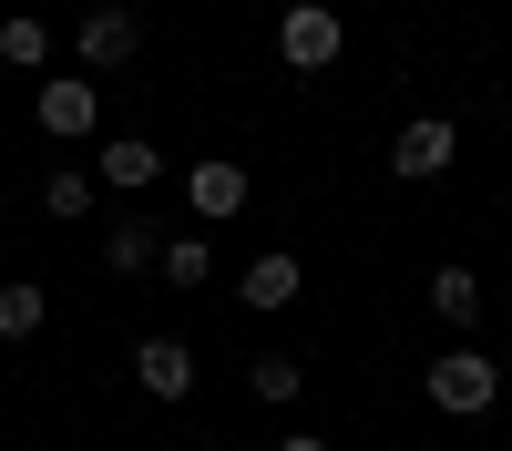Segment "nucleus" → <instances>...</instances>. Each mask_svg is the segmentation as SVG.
<instances>
[{
  "mask_svg": "<svg viewBox=\"0 0 512 451\" xmlns=\"http://www.w3.org/2000/svg\"><path fill=\"white\" fill-rule=\"evenodd\" d=\"M0 62H21V72H52V21H0Z\"/></svg>",
  "mask_w": 512,
  "mask_h": 451,
  "instance_id": "obj_13",
  "label": "nucleus"
},
{
  "mask_svg": "<svg viewBox=\"0 0 512 451\" xmlns=\"http://www.w3.org/2000/svg\"><path fill=\"white\" fill-rule=\"evenodd\" d=\"M431 400L451 410V421H482V410L502 400V359H492L482 339H451V349L431 359Z\"/></svg>",
  "mask_w": 512,
  "mask_h": 451,
  "instance_id": "obj_1",
  "label": "nucleus"
},
{
  "mask_svg": "<svg viewBox=\"0 0 512 451\" xmlns=\"http://www.w3.org/2000/svg\"><path fill=\"white\" fill-rule=\"evenodd\" d=\"M297 287H308V267H297L287 246H267V257L236 277V298H246V308H297Z\"/></svg>",
  "mask_w": 512,
  "mask_h": 451,
  "instance_id": "obj_9",
  "label": "nucleus"
},
{
  "mask_svg": "<svg viewBox=\"0 0 512 451\" xmlns=\"http://www.w3.org/2000/svg\"><path fill=\"white\" fill-rule=\"evenodd\" d=\"M93 195H103V185L82 175V164H52V175H41V205H52L62 226H72V216H93Z\"/></svg>",
  "mask_w": 512,
  "mask_h": 451,
  "instance_id": "obj_14",
  "label": "nucleus"
},
{
  "mask_svg": "<svg viewBox=\"0 0 512 451\" xmlns=\"http://www.w3.org/2000/svg\"><path fill=\"white\" fill-rule=\"evenodd\" d=\"M93 185H113V195H154V185H164V154H154V134H103V154H93Z\"/></svg>",
  "mask_w": 512,
  "mask_h": 451,
  "instance_id": "obj_6",
  "label": "nucleus"
},
{
  "mask_svg": "<svg viewBox=\"0 0 512 451\" xmlns=\"http://www.w3.org/2000/svg\"><path fill=\"white\" fill-rule=\"evenodd\" d=\"M41 308H52V298H41L31 277H11V287H0V339H31V328H41Z\"/></svg>",
  "mask_w": 512,
  "mask_h": 451,
  "instance_id": "obj_16",
  "label": "nucleus"
},
{
  "mask_svg": "<svg viewBox=\"0 0 512 451\" xmlns=\"http://www.w3.org/2000/svg\"><path fill=\"white\" fill-rule=\"evenodd\" d=\"M134 380H144L154 400H185V390H195V349H185V339H164V328H154V339L134 349Z\"/></svg>",
  "mask_w": 512,
  "mask_h": 451,
  "instance_id": "obj_8",
  "label": "nucleus"
},
{
  "mask_svg": "<svg viewBox=\"0 0 512 451\" xmlns=\"http://www.w3.org/2000/svg\"><path fill=\"white\" fill-rule=\"evenodd\" d=\"M154 257H164V236H154V226H144V216H123V226H113V236H103V267H113V277H144V267H154Z\"/></svg>",
  "mask_w": 512,
  "mask_h": 451,
  "instance_id": "obj_11",
  "label": "nucleus"
},
{
  "mask_svg": "<svg viewBox=\"0 0 512 451\" xmlns=\"http://www.w3.org/2000/svg\"><path fill=\"white\" fill-rule=\"evenodd\" d=\"M338 52H349V21H338L328 0H297V11H277V62H287V72H328Z\"/></svg>",
  "mask_w": 512,
  "mask_h": 451,
  "instance_id": "obj_2",
  "label": "nucleus"
},
{
  "mask_svg": "<svg viewBox=\"0 0 512 451\" xmlns=\"http://www.w3.org/2000/svg\"><path fill=\"white\" fill-rule=\"evenodd\" d=\"M154 277H164V287H205V277H216V246H205V236H164Z\"/></svg>",
  "mask_w": 512,
  "mask_h": 451,
  "instance_id": "obj_12",
  "label": "nucleus"
},
{
  "mask_svg": "<svg viewBox=\"0 0 512 451\" xmlns=\"http://www.w3.org/2000/svg\"><path fill=\"white\" fill-rule=\"evenodd\" d=\"M451 154H461V123H451V113H410L400 134H390V175H400V185H431Z\"/></svg>",
  "mask_w": 512,
  "mask_h": 451,
  "instance_id": "obj_4",
  "label": "nucleus"
},
{
  "mask_svg": "<svg viewBox=\"0 0 512 451\" xmlns=\"http://www.w3.org/2000/svg\"><path fill=\"white\" fill-rule=\"evenodd\" d=\"M482 298H492V287H482L472 267H431V318H441V328L472 339V328H482Z\"/></svg>",
  "mask_w": 512,
  "mask_h": 451,
  "instance_id": "obj_10",
  "label": "nucleus"
},
{
  "mask_svg": "<svg viewBox=\"0 0 512 451\" xmlns=\"http://www.w3.org/2000/svg\"><path fill=\"white\" fill-rule=\"evenodd\" d=\"M31 123H41L52 144L103 134V93H93V72H52V82H41V103H31Z\"/></svg>",
  "mask_w": 512,
  "mask_h": 451,
  "instance_id": "obj_3",
  "label": "nucleus"
},
{
  "mask_svg": "<svg viewBox=\"0 0 512 451\" xmlns=\"http://www.w3.org/2000/svg\"><path fill=\"white\" fill-rule=\"evenodd\" d=\"M277 451H328V441H318V431H287V441H277Z\"/></svg>",
  "mask_w": 512,
  "mask_h": 451,
  "instance_id": "obj_17",
  "label": "nucleus"
},
{
  "mask_svg": "<svg viewBox=\"0 0 512 451\" xmlns=\"http://www.w3.org/2000/svg\"><path fill=\"white\" fill-rule=\"evenodd\" d=\"M246 390H256V400H277V410H287L297 390H308V369H297L287 349H256V369H246Z\"/></svg>",
  "mask_w": 512,
  "mask_h": 451,
  "instance_id": "obj_15",
  "label": "nucleus"
},
{
  "mask_svg": "<svg viewBox=\"0 0 512 451\" xmlns=\"http://www.w3.org/2000/svg\"><path fill=\"white\" fill-rule=\"evenodd\" d=\"M246 195H256V185H246V164H236V154H205L195 175H185V205H195L205 226H226V216H246Z\"/></svg>",
  "mask_w": 512,
  "mask_h": 451,
  "instance_id": "obj_7",
  "label": "nucleus"
},
{
  "mask_svg": "<svg viewBox=\"0 0 512 451\" xmlns=\"http://www.w3.org/2000/svg\"><path fill=\"white\" fill-rule=\"evenodd\" d=\"M72 52H82V72H123V62H144V21L123 11V0H103V11H82Z\"/></svg>",
  "mask_w": 512,
  "mask_h": 451,
  "instance_id": "obj_5",
  "label": "nucleus"
}]
</instances>
